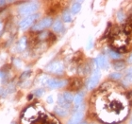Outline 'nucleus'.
Masks as SVG:
<instances>
[{
    "mask_svg": "<svg viewBox=\"0 0 132 124\" xmlns=\"http://www.w3.org/2000/svg\"><path fill=\"white\" fill-rule=\"evenodd\" d=\"M38 9H39V3L37 1H30V2H27L20 6L18 11H19V13L21 15H27V14L31 15Z\"/></svg>",
    "mask_w": 132,
    "mask_h": 124,
    "instance_id": "f257e3e1",
    "label": "nucleus"
},
{
    "mask_svg": "<svg viewBox=\"0 0 132 124\" xmlns=\"http://www.w3.org/2000/svg\"><path fill=\"white\" fill-rule=\"evenodd\" d=\"M53 20L50 17H44L42 20H40L39 22L35 23L32 26V31H44V28H49L50 26L52 25Z\"/></svg>",
    "mask_w": 132,
    "mask_h": 124,
    "instance_id": "f03ea898",
    "label": "nucleus"
},
{
    "mask_svg": "<svg viewBox=\"0 0 132 124\" xmlns=\"http://www.w3.org/2000/svg\"><path fill=\"white\" fill-rule=\"evenodd\" d=\"M38 18H39L38 13H34V14H31V15H28V16L25 17V18L20 22V24H19L20 28H21V30H26V28H28V27H30V26L32 25L33 23L35 22Z\"/></svg>",
    "mask_w": 132,
    "mask_h": 124,
    "instance_id": "7ed1b4c3",
    "label": "nucleus"
},
{
    "mask_svg": "<svg viewBox=\"0 0 132 124\" xmlns=\"http://www.w3.org/2000/svg\"><path fill=\"white\" fill-rule=\"evenodd\" d=\"M99 80H100V72H99L98 69H96V70L94 72L93 76H92V77L89 79L88 82H87V84H86V85H87V88H88L89 90H93V89L98 84Z\"/></svg>",
    "mask_w": 132,
    "mask_h": 124,
    "instance_id": "20e7f679",
    "label": "nucleus"
},
{
    "mask_svg": "<svg viewBox=\"0 0 132 124\" xmlns=\"http://www.w3.org/2000/svg\"><path fill=\"white\" fill-rule=\"evenodd\" d=\"M63 69H64L63 63H61V62H54V63H50L49 65L46 67L47 71L59 75H61L63 72Z\"/></svg>",
    "mask_w": 132,
    "mask_h": 124,
    "instance_id": "39448f33",
    "label": "nucleus"
},
{
    "mask_svg": "<svg viewBox=\"0 0 132 124\" xmlns=\"http://www.w3.org/2000/svg\"><path fill=\"white\" fill-rule=\"evenodd\" d=\"M67 84L66 80H59V79H49L47 82L46 85L51 89H58L62 88L63 86Z\"/></svg>",
    "mask_w": 132,
    "mask_h": 124,
    "instance_id": "423d86ee",
    "label": "nucleus"
},
{
    "mask_svg": "<svg viewBox=\"0 0 132 124\" xmlns=\"http://www.w3.org/2000/svg\"><path fill=\"white\" fill-rule=\"evenodd\" d=\"M83 116H84L83 111H76L67 124H79L83 119Z\"/></svg>",
    "mask_w": 132,
    "mask_h": 124,
    "instance_id": "0eeeda50",
    "label": "nucleus"
},
{
    "mask_svg": "<svg viewBox=\"0 0 132 124\" xmlns=\"http://www.w3.org/2000/svg\"><path fill=\"white\" fill-rule=\"evenodd\" d=\"M94 62H95V64H96V69H98V67H101V68L104 69L108 68V60L104 55H99L94 60Z\"/></svg>",
    "mask_w": 132,
    "mask_h": 124,
    "instance_id": "6e6552de",
    "label": "nucleus"
},
{
    "mask_svg": "<svg viewBox=\"0 0 132 124\" xmlns=\"http://www.w3.org/2000/svg\"><path fill=\"white\" fill-rule=\"evenodd\" d=\"M58 103H59V106H61V107L64 108V109H67V110H68L69 108H70V103L66 101L62 95H59Z\"/></svg>",
    "mask_w": 132,
    "mask_h": 124,
    "instance_id": "1a4fd4ad",
    "label": "nucleus"
},
{
    "mask_svg": "<svg viewBox=\"0 0 132 124\" xmlns=\"http://www.w3.org/2000/svg\"><path fill=\"white\" fill-rule=\"evenodd\" d=\"M83 98H84V93H83V92H79V93H77V95L74 97V102H75V104H76V106H78V105L82 104Z\"/></svg>",
    "mask_w": 132,
    "mask_h": 124,
    "instance_id": "9d476101",
    "label": "nucleus"
},
{
    "mask_svg": "<svg viewBox=\"0 0 132 124\" xmlns=\"http://www.w3.org/2000/svg\"><path fill=\"white\" fill-rule=\"evenodd\" d=\"M54 111H55V113L57 114V115H59V116H66L68 115V110L61 107V106H59V105L56 106Z\"/></svg>",
    "mask_w": 132,
    "mask_h": 124,
    "instance_id": "9b49d317",
    "label": "nucleus"
},
{
    "mask_svg": "<svg viewBox=\"0 0 132 124\" xmlns=\"http://www.w3.org/2000/svg\"><path fill=\"white\" fill-rule=\"evenodd\" d=\"M62 30H63V24H62V22L60 21V20H57L53 24V31H55V32H61Z\"/></svg>",
    "mask_w": 132,
    "mask_h": 124,
    "instance_id": "f8f14e48",
    "label": "nucleus"
},
{
    "mask_svg": "<svg viewBox=\"0 0 132 124\" xmlns=\"http://www.w3.org/2000/svg\"><path fill=\"white\" fill-rule=\"evenodd\" d=\"M113 67L116 69V70H121V69H124L126 67V63L122 60H117V61H114L113 63Z\"/></svg>",
    "mask_w": 132,
    "mask_h": 124,
    "instance_id": "ddd939ff",
    "label": "nucleus"
},
{
    "mask_svg": "<svg viewBox=\"0 0 132 124\" xmlns=\"http://www.w3.org/2000/svg\"><path fill=\"white\" fill-rule=\"evenodd\" d=\"M81 9V2H74V4L71 7V12L73 14H77Z\"/></svg>",
    "mask_w": 132,
    "mask_h": 124,
    "instance_id": "4468645a",
    "label": "nucleus"
},
{
    "mask_svg": "<svg viewBox=\"0 0 132 124\" xmlns=\"http://www.w3.org/2000/svg\"><path fill=\"white\" fill-rule=\"evenodd\" d=\"M26 47H27V39H26V37H23L19 41L18 45H17V48H18V50H20V51H23Z\"/></svg>",
    "mask_w": 132,
    "mask_h": 124,
    "instance_id": "2eb2a0df",
    "label": "nucleus"
},
{
    "mask_svg": "<svg viewBox=\"0 0 132 124\" xmlns=\"http://www.w3.org/2000/svg\"><path fill=\"white\" fill-rule=\"evenodd\" d=\"M81 85V81L79 79H74L71 83V88L72 89H78Z\"/></svg>",
    "mask_w": 132,
    "mask_h": 124,
    "instance_id": "dca6fc26",
    "label": "nucleus"
},
{
    "mask_svg": "<svg viewBox=\"0 0 132 124\" xmlns=\"http://www.w3.org/2000/svg\"><path fill=\"white\" fill-rule=\"evenodd\" d=\"M109 55H110V58L113 59V60H116V61L121 58V54L117 52V51H113V50H110L109 51Z\"/></svg>",
    "mask_w": 132,
    "mask_h": 124,
    "instance_id": "f3484780",
    "label": "nucleus"
},
{
    "mask_svg": "<svg viewBox=\"0 0 132 124\" xmlns=\"http://www.w3.org/2000/svg\"><path fill=\"white\" fill-rule=\"evenodd\" d=\"M62 96H63L64 99H65L67 102H69V103L74 100V97H73V95H72L70 92H64V93L62 94Z\"/></svg>",
    "mask_w": 132,
    "mask_h": 124,
    "instance_id": "a211bd4d",
    "label": "nucleus"
},
{
    "mask_svg": "<svg viewBox=\"0 0 132 124\" xmlns=\"http://www.w3.org/2000/svg\"><path fill=\"white\" fill-rule=\"evenodd\" d=\"M122 77V74L121 73H119V72H113V73H111V74L110 75V79H112V80H120Z\"/></svg>",
    "mask_w": 132,
    "mask_h": 124,
    "instance_id": "6ab92c4d",
    "label": "nucleus"
},
{
    "mask_svg": "<svg viewBox=\"0 0 132 124\" xmlns=\"http://www.w3.org/2000/svg\"><path fill=\"white\" fill-rule=\"evenodd\" d=\"M62 19H63L64 22L66 23H70L72 21V16L71 14L69 13V12H65V13L63 14V16H62Z\"/></svg>",
    "mask_w": 132,
    "mask_h": 124,
    "instance_id": "aec40b11",
    "label": "nucleus"
},
{
    "mask_svg": "<svg viewBox=\"0 0 132 124\" xmlns=\"http://www.w3.org/2000/svg\"><path fill=\"white\" fill-rule=\"evenodd\" d=\"M117 19L119 20V22H121V23H123L124 22V20H125V14L123 13V11H120L117 13Z\"/></svg>",
    "mask_w": 132,
    "mask_h": 124,
    "instance_id": "412c9836",
    "label": "nucleus"
},
{
    "mask_svg": "<svg viewBox=\"0 0 132 124\" xmlns=\"http://www.w3.org/2000/svg\"><path fill=\"white\" fill-rule=\"evenodd\" d=\"M127 30H132V15H130L127 20Z\"/></svg>",
    "mask_w": 132,
    "mask_h": 124,
    "instance_id": "4be33fe9",
    "label": "nucleus"
},
{
    "mask_svg": "<svg viewBox=\"0 0 132 124\" xmlns=\"http://www.w3.org/2000/svg\"><path fill=\"white\" fill-rule=\"evenodd\" d=\"M44 89H37L35 92H34V94H35L37 97H41L43 96V94H44Z\"/></svg>",
    "mask_w": 132,
    "mask_h": 124,
    "instance_id": "5701e85b",
    "label": "nucleus"
},
{
    "mask_svg": "<svg viewBox=\"0 0 132 124\" xmlns=\"http://www.w3.org/2000/svg\"><path fill=\"white\" fill-rule=\"evenodd\" d=\"M30 73H31V71H29V70H28V71L24 72V73H23V74H22V76H21V79H24V78L28 77V76H29V74H30Z\"/></svg>",
    "mask_w": 132,
    "mask_h": 124,
    "instance_id": "b1692460",
    "label": "nucleus"
},
{
    "mask_svg": "<svg viewBox=\"0 0 132 124\" xmlns=\"http://www.w3.org/2000/svg\"><path fill=\"white\" fill-rule=\"evenodd\" d=\"M127 76L132 75V66H131V67H129V68L127 70Z\"/></svg>",
    "mask_w": 132,
    "mask_h": 124,
    "instance_id": "393cba45",
    "label": "nucleus"
},
{
    "mask_svg": "<svg viewBox=\"0 0 132 124\" xmlns=\"http://www.w3.org/2000/svg\"><path fill=\"white\" fill-rule=\"evenodd\" d=\"M47 102H48V103H52V102H53V98H52V96H49L48 98H47Z\"/></svg>",
    "mask_w": 132,
    "mask_h": 124,
    "instance_id": "a878e982",
    "label": "nucleus"
},
{
    "mask_svg": "<svg viewBox=\"0 0 132 124\" xmlns=\"http://www.w3.org/2000/svg\"><path fill=\"white\" fill-rule=\"evenodd\" d=\"M127 63H132V54H130L129 57L127 58Z\"/></svg>",
    "mask_w": 132,
    "mask_h": 124,
    "instance_id": "bb28decb",
    "label": "nucleus"
},
{
    "mask_svg": "<svg viewBox=\"0 0 132 124\" xmlns=\"http://www.w3.org/2000/svg\"><path fill=\"white\" fill-rule=\"evenodd\" d=\"M127 80L129 82V83H132V75H129V76H127Z\"/></svg>",
    "mask_w": 132,
    "mask_h": 124,
    "instance_id": "cd10ccee",
    "label": "nucleus"
},
{
    "mask_svg": "<svg viewBox=\"0 0 132 124\" xmlns=\"http://www.w3.org/2000/svg\"><path fill=\"white\" fill-rule=\"evenodd\" d=\"M1 28H2V24H1V22H0V31H1Z\"/></svg>",
    "mask_w": 132,
    "mask_h": 124,
    "instance_id": "c85d7f7f",
    "label": "nucleus"
},
{
    "mask_svg": "<svg viewBox=\"0 0 132 124\" xmlns=\"http://www.w3.org/2000/svg\"><path fill=\"white\" fill-rule=\"evenodd\" d=\"M79 124H87V123H86V122H80Z\"/></svg>",
    "mask_w": 132,
    "mask_h": 124,
    "instance_id": "c756f323",
    "label": "nucleus"
},
{
    "mask_svg": "<svg viewBox=\"0 0 132 124\" xmlns=\"http://www.w3.org/2000/svg\"><path fill=\"white\" fill-rule=\"evenodd\" d=\"M131 124H132V120H131Z\"/></svg>",
    "mask_w": 132,
    "mask_h": 124,
    "instance_id": "7c9ffc66",
    "label": "nucleus"
}]
</instances>
